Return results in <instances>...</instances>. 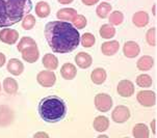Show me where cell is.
I'll return each instance as SVG.
<instances>
[{"label":"cell","mask_w":157,"mask_h":138,"mask_svg":"<svg viewBox=\"0 0 157 138\" xmlns=\"http://www.w3.org/2000/svg\"><path fill=\"white\" fill-rule=\"evenodd\" d=\"M100 35L102 39H113L114 35H116V29L113 25L110 24H103L100 28Z\"/></svg>","instance_id":"4316f807"},{"label":"cell","mask_w":157,"mask_h":138,"mask_svg":"<svg viewBox=\"0 0 157 138\" xmlns=\"http://www.w3.org/2000/svg\"><path fill=\"white\" fill-rule=\"evenodd\" d=\"M146 39L147 43L150 45L151 47L156 46V28H150L146 33Z\"/></svg>","instance_id":"836d02e7"},{"label":"cell","mask_w":157,"mask_h":138,"mask_svg":"<svg viewBox=\"0 0 157 138\" xmlns=\"http://www.w3.org/2000/svg\"><path fill=\"white\" fill-rule=\"evenodd\" d=\"M39 113L44 121L55 124L65 118L67 114V105L65 101L56 95H49L41 100Z\"/></svg>","instance_id":"3957f363"},{"label":"cell","mask_w":157,"mask_h":138,"mask_svg":"<svg viewBox=\"0 0 157 138\" xmlns=\"http://www.w3.org/2000/svg\"><path fill=\"white\" fill-rule=\"evenodd\" d=\"M93 127L97 132H105L106 130L109 128V119L104 115L97 116L94 121H93Z\"/></svg>","instance_id":"d6986e66"},{"label":"cell","mask_w":157,"mask_h":138,"mask_svg":"<svg viewBox=\"0 0 157 138\" xmlns=\"http://www.w3.org/2000/svg\"><path fill=\"white\" fill-rule=\"evenodd\" d=\"M60 75L65 80H72L74 79L77 75V70L76 67L73 63L67 62L63 63V67L60 68Z\"/></svg>","instance_id":"2e32d148"},{"label":"cell","mask_w":157,"mask_h":138,"mask_svg":"<svg viewBox=\"0 0 157 138\" xmlns=\"http://www.w3.org/2000/svg\"><path fill=\"white\" fill-rule=\"evenodd\" d=\"M136 84L140 87H144V88H147V87H150L152 85L153 81L151 76H149L148 74H140L136 77Z\"/></svg>","instance_id":"83f0119b"},{"label":"cell","mask_w":157,"mask_h":138,"mask_svg":"<svg viewBox=\"0 0 157 138\" xmlns=\"http://www.w3.org/2000/svg\"><path fill=\"white\" fill-rule=\"evenodd\" d=\"M134 84L130 80L124 79L121 80L118 83V87H117V91L118 94L123 98H129L134 94Z\"/></svg>","instance_id":"9c48e42d"},{"label":"cell","mask_w":157,"mask_h":138,"mask_svg":"<svg viewBox=\"0 0 157 138\" xmlns=\"http://www.w3.org/2000/svg\"><path fill=\"white\" fill-rule=\"evenodd\" d=\"M33 9L31 0H0V28L22 21Z\"/></svg>","instance_id":"7a4b0ae2"},{"label":"cell","mask_w":157,"mask_h":138,"mask_svg":"<svg viewBox=\"0 0 157 138\" xmlns=\"http://www.w3.org/2000/svg\"><path fill=\"white\" fill-rule=\"evenodd\" d=\"M51 13L50 5L45 1H40L36 5V14L40 18H47Z\"/></svg>","instance_id":"d4e9b609"},{"label":"cell","mask_w":157,"mask_h":138,"mask_svg":"<svg viewBox=\"0 0 157 138\" xmlns=\"http://www.w3.org/2000/svg\"><path fill=\"white\" fill-rule=\"evenodd\" d=\"M106 78H107V74L102 68H96L90 74V79H92L93 83L97 84V85H101L104 83Z\"/></svg>","instance_id":"ac0fdd59"},{"label":"cell","mask_w":157,"mask_h":138,"mask_svg":"<svg viewBox=\"0 0 157 138\" xmlns=\"http://www.w3.org/2000/svg\"><path fill=\"white\" fill-rule=\"evenodd\" d=\"M19 32L15 29L4 28L0 30V41L7 45H14L18 42Z\"/></svg>","instance_id":"ba28073f"},{"label":"cell","mask_w":157,"mask_h":138,"mask_svg":"<svg viewBox=\"0 0 157 138\" xmlns=\"http://www.w3.org/2000/svg\"><path fill=\"white\" fill-rule=\"evenodd\" d=\"M5 62H6V58H5V55L3 53L0 52V68H2L5 65Z\"/></svg>","instance_id":"d590c367"},{"label":"cell","mask_w":157,"mask_h":138,"mask_svg":"<svg viewBox=\"0 0 157 138\" xmlns=\"http://www.w3.org/2000/svg\"><path fill=\"white\" fill-rule=\"evenodd\" d=\"M140 52V47L136 42L128 41L124 44L123 46V53L126 57L134 58L136 57Z\"/></svg>","instance_id":"30bf717a"},{"label":"cell","mask_w":157,"mask_h":138,"mask_svg":"<svg viewBox=\"0 0 157 138\" xmlns=\"http://www.w3.org/2000/svg\"><path fill=\"white\" fill-rule=\"evenodd\" d=\"M6 69L12 75L20 76L24 71V65L21 60L17 59V58H12V59H10V62H7Z\"/></svg>","instance_id":"5bb4252c"},{"label":"cell","mask_w":157,"mask_h":138,"mask_svg":"<svg viewBox=\"0 0 157 138\" xmlns=\"http://www.w3.org/2000/svg\"><path fill=\"white\" fill-rule=\"evenodd\" d=\"M95 107L100 112H107L113 107V99L108 94L101 92L95 97Z\"/></svg>","instance_id":"277c9868"},{"label":"cell","mask_w":157,"mask_h":138,"mask_svg":"<svg viewBox=\"0 0 157 138\" xmlns=\"http://www.w3.org/2000/svg\"><path fill=\"white\" fill-rule=\"evenodd\" d=\"M34 137H49V135L47 133H44V132H39V133L34 134Z\"/></svg>","instance_id":"8d00e7d4"},{"label":"cell","mask_w":157,"mask_h":138,"mask_svg":"<svg viewBox=\"0 0 157 138\" xmlns=\"http://www.w3.org/2000/svg\"><path fill=\"white\" fill-rule=\"evenodd\" d=\"M113 6L108 2H101L96 9V14L101 19H106L109 16Z\"/></svg>","instance_id":"484cf974"},{"label":"cell","mask_w":157,"mask_h":138,"mask_svg":"<svg viewBox=\"0 0 157 138\" xmlns=\"http://www.w3.org/2000/svg\"><path fill=\"white\" fill-rule=\"evenodd\" d=\"M120 44L118 41H107L101 45V51L106 56H113L119 51Z\"/></svg>","instance_id":"4fadbf2b"},{"label":"cell","mask_w":157,"mask_h":138,"mask_svg":"<svg viewBox=\"0 0 157 138\" xmlns=\"http://www.w3.org/2000/svg\"><path fill=\"white\" fill-rule=\"evenodd\" d=\"M99 138H101V137H108L107 135H99V136H98Z\"/></svg>","instance_id":"60d3db41"},{"label":"cell","mask_w":157,"mask_h":138,"mask_svg":"<svg viewBox=\"0 0 157 138\" xmlns=\"http://www.w3.org/2000/svg\"><path fill=\"white\" fill-rule=\"evenodd\" d=\"M153 65H154V60H153V58L151 56H149V55H144V56L140 57L136 62L137 69L143 72L151 70Z\"/></svg>","instance_id":"7402d4cb"},{"label":"cell","mask_w":157,"mask_h":138,"mask_svg":"<svg viewBox=\"0 0 157 138\" xmlns=\"http://www.w3.org/2000/svg\"><path fill=\"white\" fill-rule=\"evenodd\" d=\"M19 85H18V82L15 80L14 78H10L7 77L3 80V89L6 94L9 95H15L18 91Z\"/></svg>","instance_id":"603a6c76"},{"label":"cell","mask_w":157,"mask_h":138,"mask_svg":"<svg viewBox=\"0 0 157 138\" xmlns=\"http://www.w3.org/2000/svg\"><path fill=\"white\" fill-rule=\"evenodd\" d=\"M136 99L143 107H153L156 103V94L153 91H140L137 92Z\"/></svg>","instance_id":"8992f818"},{"label":"cell","mask_w":157,"mask_h":138,"mask_svg":"<svg viewBox=\"0 0 157 138\" xmlns=\"http://www.w3.org/2000/svg\"><path fill=\"white\" fill-rule=\"evenodd\" d=\"M60 4H70L73 2V0H57Z\"/></svg>","instance_id":"f35d334b"},{"label":"cell","mask_w":157,"mask_h":138,"mask_svg":"<svg viewBox=\"0 0 157 138\" xmlns=\"http://www.w3.org/2000/svg\"><path fill=\"white\" fill-rule=\"evenodd\" d=\"M149 20H150V17H149V15L146 12H144V10L135 13L133 15V18H132V22H133L134 25L138 28L147 26L149 24Z\"/></svg>","instance_id":"e0dca14e"},{"label":"cell","mask_w":157,"mask_h":138,"mask_svg":"<svg viewBox=\"0 0 157 138\" xmlns=\"http://www.w3.org/2000/svg\"><path fill=\"white\" fill-rule=\"evenodd\" d=\"M82 3H84V5H87V6H92V5H95L99 2V0H81Z\"/></svg>","instance_id":"e575fe53"},{"label":"cell","mask_w":157,"mask_h":138,"mask_svg":"<svg viewBox=\"0 0 157 138\" xmlns=\"http://www.w3.org/2000/svg\"><path fill=\"white\" fill-rule=\"evenodd\" d=\"M31 46H36V43L34 42L33 39H31L30 36H23L22 39H20L19 44H18V51L19 52H22L24 49L28 47H31Z\"/></svg>","instance_id":"f546056e"},{"label":"cell","mask_w":157,"mask_h":138,"mask_svg":"<svg viewBox=\"0 0 157 138\" xmlns=\"http://www.w3.org/2000/svg\"><path fill=\"white\" fill-rule=\"evenodd\" d=\"M124 21V15L123 13L119 10H114L109 15V24L113 26H119L123 23Z\"/></svg>","instance_id":"f1b7e54d"},{"label":"cell","mask_w":157,"mask_h":138,"mask_svg":"<svg viewBox=\"0 0 157 138\" xmlns=\"http://www.w3.org/2000/svg\"><path fill=\"white\" fill-rule=\"evenodd\" d=\"M45 38L54 53H70L80 44V34L67 21H51L45 26Z\"/></svg>","instance_id":"6da1fadb"},{"label":"cell","mask_w":157,"mask_h":138,"mask_svg":"<svg viewBox=\"0 0 157 138\" xmlns=\"http://www.w3.org/2000/svg\"><path fill=\"white\" fill-rule=\"evenodd\" d=\"M42 62H43V65L47 69V70L54 71L58 68L57 57L55 56V55L51 54V53H47V54H45Z\"/></svg>","instance_id":"44dd1931"},{"label":"cell","mask_w":157,"mask_h":138,"mask_svg":"<svg viewBox=\"0 0 157 138\" xmlns=\"http://www.w3.org/2000/svg\"><path fill=\"white\" fill-rule=\"evenodd\" d=\"M155 124H156V119H153L152 123H151V129H152V132L154 134H156V127H155Z\"/></svg>","instance_id":"74e56055"},{"label":"cell","mask_w":157,"mask_h":138,"mask_svg":"<svg viewBox=\"0 0 157 138\" xmlns=\"http://www.w3.org/2000/svg\"><path fill=\"white\" fill-rule=\"evenodd\" d=\"M73 26L76 29H83L86 26V18L82 15H76L75 17L73 18V20L71 21Z\"/></svg>","instance_id":"d6a6232c"},{"label":"cell","mask_w":157,"mask_h":138,"mask_svg":"<svg viewBox=\"0 0 157 138\" xmlns=\"http://www.w3.org/2000/svg\"><path fill=\"white\" fill-rule=\"evenodd\" d=\"M130 110L127 106L119 105L111 112V118L117 124H124L130 118Z\"/></svg>","instance_id":"5b68a950"},{"label":"cell","mask_w":157,"mask_h":138,"mask_svg":"<svg viewBox=\"0 0 157 138\" xmlns=\"http://www.w3.org/2000/svg\"><path fill=\"white\" fill-rule=\"evenodd\" d=\"M36 81L43 87H51L55 84L56 76H55L54 72H52L51 70L42 71L36 76Z\"/></svg>","instance_id":"52a82bcc"},{"label":"cell","mask_w":157,"mask_h":138,"mask_svg":"<svg viewBox=\"0 0 157 138\" xmlns=\"http://www.w3.org/2000/svg\"><path fill=\"white\" fill-rule=\"evenodd\" d=\"M75 62L80 69H89L93 63V58L89 53L79 52L75 56Z\"/></svg>","instance_id":"9a60e30c"},{"label":"cell","mask_w":157,"mask_h":138,"mask_svg":"<svg viewBox=\"0 0 157 138\" xmlns=\"http://www.w3.org/2000/svg\"><path fill=\"white\" fill-rule=\"evenodd\" d=\"M80 42H81V45L82 47L84 48H90L93 47L96 43V38L93 35L92 33L90 32H86L84 34H82V36L80 38Z\"/></svg>","instance_id":"4dcf8cb0"},{"label":"cell","mask_w":157,"mask_h":138,"mask_svg":"<svg viewBox=\"0 0 157 138\" xmlns=\"http://www.w3.org/2000/svg\"><path fill=\"white\" fill-rule=\"evenodd\" d=\"M0 91H1V84H0Z\"/></svg>","instance_id":"b9f144b4"},{"label":"cell","mask_w":157,"mask_h":138,"mask_svg":"<svg viewBox=\"0 0 157 138\" xmlns=\"http://www.w3.org/2000/svg\"><path fill=\"white\" fill-rule=\"evenodd\" d=\"M36 25V18L34 16L27 14L26 16H24V18L22 19V27L25 30H30L33 29Z\"/></svg>","instance_id":"1f68e13d"},{"label":"cell","mask_w":157,"mask_h":138,"mask_svg":"<svg viewBox=\"0 0 157 138\" xmlns=\"http://www.w3.org/2000/svg\"><path fill=\"white\" fill-rule=\"evenodd\" d=\"M153 15H154V16L156 15V6H155V5L153 6Z\"/></svg>","instance_id":"ab89813d"},{"label":"cell","mask_w":157,"mask_h":138,"mask_svg":"<svg viewBox=\"0 0 157 138\" xmlns=\"http://www.w3.org/2000/svg\"><path fill=\"white\" fill-rule=\"evenodd\" d=\"M14 113L6 106H0V127H6L12 124Z\"/></svg>","instance_id":"7c38bea8"},{"label":"cell","mask_w":157,"mask_h":138,"mask_svg":"<svg viewBox=\"0 0 157 138\" xmlns=\"http://www.w3.org/2000/svg\"><path fill=\"white\" fill-rule=\"evenodd\" d=\"M132 134L135 138H149L150 131L147 125L145 124H136L132 130Z\"/></svg>","instance_id":"cb8c5ba5"},{"label":"cell","mask_w":157,"mask_h":138,"mask_svg":"<svg viewBox=\"0 0 157 138\" xmlns=\"http://www.w3.org/2000/svg\"><path fill=\"white\" fill-rule=\"evenodd\" d=\"M77 15V12L75 9L72 7H66V9H59L56 13V17L60 21H67V22H71L73 18Z\"/></svg>","instance_id":"ffe728a7"},{"label":"cell","mask_w":157,"mask_h":138,"mask_svg":"<svg viewBox=\"0 0 157 138\" xmlns=\"http://www.w3.org/2000/svg\"><path fill=\"white\" fill-rule=\"evenodd\" d=\"M22 58L25 60L26 62H29V63H33V62H36V60L39 59V56H40V52H39V49L36 46H31V47H28L26 49H24L22 52Z\"/></svg>","instance_id":"8fae6325"}]
</instances>
